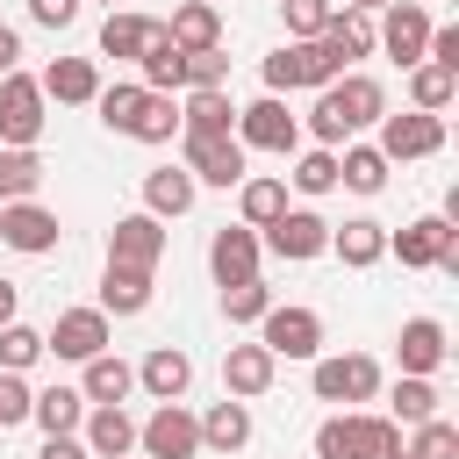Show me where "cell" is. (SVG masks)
<instances>
[{"label":"cell","mask_w":459,"mask_h":459,"mask_svg":"<svg viewBox=\"0 0 459 459\" xmlns=\"http://www.w3.org/2000/svg\"><path fill=\"white\" fill-rule=\"evenodd\" d=\"M387 115V93H380V79L373 72H337L330 86H316V108H308V136L316 143H351L359 129H373Z\"/></svg>","instance_id":"obj_1"},{"label":"cell","mask_w":459,"mask_h":459,"mask_svg":"<svg viewBox=\"0 0 459 459\" xmlns=\"http://www.w3.org/2000/svg\"><path fill=\"white\" fill-rule=\"evenodd\" d=\"M394 452H402V423L387 409H337L316 423L308 459H394Z\"/></svg>","instance_id":"obj_2"},{"label":"cell","mask_w":459,"mask_h":459,"mask_svg":"<svg viewBox=\"0 0 459 459\" xmlns=\"http://www.w3.org/2000/svg\"><path fill=\"white\" fill-rule=\"evenodd\" d=\"M387 258H402L409 273H459V222L452 215H416V222L387 230Z\"/></svg>","instance_id":"obj_3"},{"label":"cell","mask_w":459,"mask_h":459,"mask_svg":"<svg viewBox=\"0 0 459 459\" xmlns=\"http://www.w3.org/2000/svg\"><path fill=\"white\" fill-rule=\"evenodd\" d=\"M344 65L323 50V36H287L273 57H265V93H316V86H330Z\"/></svg>","instance_id":"obj_4"},{"label":"cell","mask_w":459,"mask_h":459,"mask_svg":"<svg viewBox=\"0 0 459 459\" xmlns=\"http://www.w3.org/2000/svg\"><path fill=\"white\" fill-rule=\"evenodd\" d=\"M308 366H316V373H308V387H316V402H337V409H359V402H373V394H380V366H373L366 351H316Z\"/></svg>","instance_id":"obj_5"},{"label":"cell","mask_w":459,"mask_h":459,"mask_svg":"<svg viewBox=\"0 0 459 459\" xmlns=\"http://www.w3.org/2000/svg\"><path fill=\"white\" fill-rule=\"evenodd\" d=\"M237 143L244 151H301V115H287V93H258L251 108H237Z\"/></svg>","instance_id":"obj_6"},{"label":"cell","mask_w":459,"mask_h":459,"mask_svg":"<svg viewBox=\"0 0 459 459\" xmlns=\"http://www.w3.org/2000/svg\"><path fill=\"white\" fill-rule=\"evenodd\" d=\"M43 108H50V100H43V86L14 65V72L0 79V151H29V143L43 136V122H50Z\"/></svg>","instance_id":"obj_7"},{"label":"cell","mask_w":459,"mask_h":459,"mask_svg":"<svg viewBox=\"0 0 459 459\" xmlns=\"http://www.w3.org/2000/svg\"><path fill=\"white\" fill-rule=\"evenodd\" d=\"M258 344H265L273 359H316V351H323V316L301 308V301H273V308L258 316Z\"/></svg>","instance_id":"obj_8"},{"label":"cell","mask_w":459,"mask_h":459,"mask_svg":"<svg viewBox=\"0 0 459 459\" xmlns=\"http://www.w3.org/2000/svg\"><path fill=\"white\" fill-rule=\"evenodd\" d=\"M423 43H430V7H423V0H387V7L373 14V50H387L402 72L423 57Z\"/></svg>","instance_id":"obj_9"},{"label":"cell","mask_w":459,"mask_h":459,"mask_svg":"<svg viewBox=\"0 0 459 459\" xmlns=\"http://www.w3.org/2000/svg\"><path fill=\"white\" fill-rule=\"evenodd\" d=\"M258 244H265L273 258H287V265H308V258L330 251V222H323L316 208H280V215L258 230Z\"/></svg>","instance_id":"obj_10"},{"label":"cell","mask_w":459,"mask_h":459,"mask_svg":"<svg viewBox=\"0 0 459 459\" xmlns=\"http://www.w3.org/2000/svg\"><path fill=\"white\" fill-rule=\"evenodd\" d=\"M437 151H445V115H423V108L380 115V158H387V165H409V158H437Z\"/></svg>","instance_id":"obj_11"},{"label":"cell","mask_w":459,"mask_h":459,"mask_svg":"<svg viewBox=\"0 0 459 459\" xmlns=\"http://www.w3.org/2000/svg\"><path fill=\"white\" fill-rule=\"evenodd\" d=\"M244 143H237V129H215V136H186V151H179V165L194 172V186H237L244 179Z\"/></svg>","instance_id":"obj_12"},{"label":"cell","mask_w":459,"mask_h":459,"mask_svg":"<svg viewBox=\"0 0 459 459\" xmlns=\"http://www.w3.org/2000/svg\"><path fill=\"white\" fill-rule=\"evenodd\" d=\"M136 452H143V459H194V452H201V423L186 416V402H158V409L136 423Z\"/></svg>","instance_id":"obj_13"},{"label":"cell","mask_w":459,"mask_h":459,"mask_svg":"<svg viewBox=\"0 0 459 459\" xmlns=\"http://www.w3.org/2000/svg\"><path fill=\"white\" fill-rule=\"evenodd\" d=\"M93 351H108V308H57V323L43 330V359L86 366Z\"/></svg>","instance_id":"obj_14"},{"label":"cell","mask_w":459,"mask_h":459,"mask_svg":"<svg viewBox=\"0 0 459 459\" xmlns=\"http://www.w3.org/2000/svg\"><path fill=\"white\" fill-rule=\"evenodd\" d=\"M258 258H265V244H258L251 222H222V230L208 237V273H215V287L258 280Z\"/></svg>","instance_id":"obj_15"},{"label":"cell","mask_w":459,"mask_h":459,"mask_svg":"<svg viewBox=\"0 0 459 459\" xmlns=\"http://www.w3.org/2000/svg\"><path fill=\"white\" fill-rule=\"evenodd\" d=\"M57 215L43 208V201H0V244L7 251H22V258H43V251H57Z\"/></svg>","instance_id":"obj_16"},{"label":"cell","mask_w":459,"mask_h":459,"mask_svg":"<svg viewBox=\"0 0 459 459\" xmlns=\"http://www.w3.org/2000/svg\"><path fill=\"white\" fill-rule=\"evenodd\" d=\"M108 258H115V265H143V273H158V258H165V222H158L151 208L115 215V230H108Z\"/></svg>","instance_id":"obj_17"},{"label":"cell","mask_w":459,"mask_h":459,"mask_svg":"<svg viewBox=\"0 0 459 459\" xmlns=\"http://www.w3.org/2000/svg\"><path fill=\"white\" fill-rule=\"evenodd\" d=\"M79 445H86L93 459H129V452H136V416H129L122 402H86Z\"/></svg>","instance_id":"obj_18"},{"label":"cell","mask_w":459,"mask_h":459,"mask_svg":"<svg viewBox=\"0 0 459 459\" xmlns=\"http://www.w3.org/2000/svg\"><path fill=\"white\" fill-rule=\"evenodd\" d=\"M136 86H151V93H186V50L165 36V22L143 36V50H136Z\"/></svg>","instance_id":"obj_19"},{"label":"cell","mask_w":459,"mask_h":459,"mask_svg":"<svg viewBox=\"0 0 459 459\" xmlns=\"http://www.w3.org/2000/svg\"><path fill=\"white\" fill-rule=\"evenodd\" d=\"M273 380H280V359H273L265 344H230V351H222V394L258 402Z\"/></svg>","instance_id":"obj_20"},{"label":"cell","mask_w":459,"mask_h":459,"mask_svg":"<svg viewBox=\"0 0 459 459\" xmlns=\"http://www.w3.org/2000/svg\"><path fill=\"white\" fill-rule=\"evenodd\" d=\"M136 387H143L151 402H186V387H194V359H186L179 344H151L143 366H136Z\"/></svg>","instance_id":"obj_21"},{"label":"cell","mask_w":459,"mask_h":459,"mask_svg":"<svg viewBox=\"0 0 459 459\" xmlns=\"http://www.w3.org/2000/svg\"><path fill=\"white\" fill-rule=\"evenodd\" d=\"M330 258H337V265H351V273L380 265V258H387V222H373V215L330 222Z\"/></svg>","instance_id":"obj_22"},{"label":"cell","mask_w":459,"mask_h":459,"mask_svg":"<svg viewBox=\"0 0 459 459\" xmlns=\"http://www.w3.org/2000/svg\"><path fill=\"white\" fill-rule=\"evenodd\" d=\"M394 359H402V373H430V380H437V366L452 359L445 323H437V316H409L402 337H394Z\"/></svg>","instance_id":"obj_23"},{"label":"cell","mask_w":459,"mask_h":459,"mask_svg":"<svg viewBox=\"0 0 459 459\" xmlns=\"http://www.w3.org/2000/svg\"><path fill=\"white\" fill-rule=\"evenodd\" d=\"M36 86H43V100H57V108H93L100 72H93V57H50Z\"/></svg>","instance_id":"obj_24"},{"label":"cell","mask_w":459,"mask_h":459,"mask_svg":"<svg viewBox=\"0 0 459 459\" xmlns=\"http://www.w3.org/2000/svg\"><path fill=\"white\" fill-rule=\"evenodd\" d=\"M215 129H237L230 86H186L179 93V136H215Z\"/></svg>","instance_id":"obj_25"},{"label":"cell","mask_w":459,"mask_h":459,"mask_svg":"<svg viewBox=\"0 0 459 459\" xmlns=\"http://www.w3.org/2000/svg\"><path fill=\"white\" fill-rule=\"evenodd\" d=\"M201 423V452H244L251 445V402H237V394H222V402H208V416H194Z\"/></svg>","instance_id":"obj_26"},{"label":"cell","mask_w":459,"mask_h":459,"mask_svg":"<svg viewBox=\"0 0 459 459\" xmlns=\"http://www.w3.org/2000/svg\"><path fill=\"white\" fill-rule=\"evenodd\" d=\"M323 50L351 72L359 57H373V14H359V7H330V22H323Z\"/></svg>","instance_id":"obj_27"},{"label":"cell","mask_w":459,"mask_h":459,"mask_svg":"<svg viewBox=\"0 0 459 459\" xmlns=\"http://www.w3.org/2000/svg\"><path fill=\"white\" fill-rule=\"evenodd\" d=\"M194 194H201V186H194V172H186V165H151V172H143V208H151L158 222L186 215V208H194Z\"/></svg>","instance_id":"obj_28"},{"label":"cell","mask_w":459,"mask_h":459,"mask_svg":"<svg viewBox=\"0 0 459 459\" xmlns=\"http://www.w3.org/2000/svg\"><path fill=\"white\" fill-rule=\"evenodd\" d=\"M93 308H108V316H143L151 308V273L143 265H100V301Z\"/></svg>","instance_id":"obj_29"},{"label":"cell","mask_w":459,"mask_h":459,"mask_svg":"<svg viewBox=\"0 0 459 459\" xmlns=\"http://www.w3.org/2000/svg\"><path fill=\"white\" fill-rule=\"evenodd\" d=\"M165 36H172L179 50H215V43H222V7H215V0H179L172 22H165Z\"/></svg>","instance_id":"obj_30"},{"label":"cell","mask_w":459,"mask_h":459,"mask_svg":"<svg viewBox=\"0 0 459 459\" xmlns=\"http://www.w3.org/2000/svg\"><path fill=\"white\" fill-rule=\"evenodd\" d=\"M129 387H136V366L115 359V344L79 366V394H86V402H129Z\"/></svg>","instance_id":"obj_31"},{"label":"cell","mask_w":459,"mask_h":459,"mask_svg":"<svg viewBox=\"0 0 459 459\" xmlns=\"http://www.w3.org/2000/svg\"><path fill=\"white\" fill-rule=\"evenodd\" d=\"M79 416H86V394L79 387H36V402H29V423L43 430V437H65V430H79Z\"/></svg>","instance_id":"obj_32"},{"label":"cell","mask_w":459,"mask_h":459,"mask_svg":"<svg viewBox=\"0 0 459 459\" xmlns=\"http://www.w3.org/2000/svg\"><path fill=\"white\" fill-rule=\"evenodd\" d=\"M337 186H351V194H380V186H387V158H380V143H337Z\"/></svg>","instance_id":"obj_33"},{"label":"cell","mask_w":459,"mask_h":459,"mask_svg":"<svg viewBox=\"0 0 459 459\" xmlns=\"http://www.w3.org/2000/svg\"><path fill=\"white\" fill-rule=\"evenodd\" d=\"M437 402H445V394H437V380H430V373H402V380L387 387V416H394L402 430H409V423H423V416H437Z\"/></svg>","instance_id":"obj_34"},{"label":"cell","mask_w":459,"mask_h":459,"mask_svg":"<svg viewBox=\"0 0 459 459\" xmlns=\"http://www.w3.org/2000/svg\"><path fill=\"white\" fill-rule=\"evenodd\" d=\"M151 29H158L151 14H136V7H108V22H100V57H129V65H136V50H143Z\"/></svg>","instance_id":"obj_35"},{"label":"cell","mask_w":459,"mask_h":459,"mask_svg":"<svg viewBox=\"0 0 459 459\" xmlns=\"http://www.w3.org/2000/svg\"><path fill=\"white\" fill-rule=\"evenodd\" d=\"M452 93H459V72H445V65H430V57H416V65H409V108L445 115V108H452Z\"/></svg>","instance_id":"obj_36"},{"label":"cell","mask_w":459,"mask_h":459,"mask_svg":"<svg viewBox=\"0 0 459 459\" xmlns=\"http://www.w3.org/2000/svg\"><path fill=\"white\" fill-rule=\"evenodd\" d=\"M287 186H294V194H308V201L337 194V151H330V143H308V151H294V172H287Z\"/></svg>","instance_id":"obj_37"},{"label":"cell","mask_w":459,"mask_h":459,"mask_svg":"<svg viewBox=\"0 0 459 459\" xmlns=\"http://www.w3.org/2000/svg\"><path fill=\"white\" fill-rule=\"evenodd\" d=\"M237 208H244L251 230H265V222L287 208V179H273V172H244V179H237Z\"/></svg>","instance_id":"obj_38"},{"label":"cell","mask_w":459,"mask_h":459,"mask_svg":"<svg viewBox=\"0 0 459 459\" xmlns=\"http://www.w3.org/2000/svg\"><path fill=\"white\" fill-rule=\"evenodd\" d=\"M129 136H136V143H172V136H179V93H151V86H143V108H136Z\"/></svg>","instance_id":"obj_39"},{"label":"cell","mask_w":459,"mask_h":459,"mask_svg":"<svg viewBox=\"0 0 459 459\" xmlns=\"http://www.w3.org/2000/svg\"><path fill=\"white\" fill-rule=\"evenodd\" d=\"M36 186H43L36 143H29V151H0V201H36Z\"/></svg>","instance_id":"obj_40"},{"label":"cell","mask_w":459,"mask_h":459,"mask_svg":"<svg viewBox=\"0 0 459 459\" xmlns=\"http://www.w3.org/2000/svg\"><path fill=\"white\" fill-rule=\"evenodd\" d=\"M93 108H100V129L129 136L136 108H143V86H136V79H115V86H100V93H93Z\"/></svg>","instance_id":"obj_41"},{"label":"cell","mask_w":459,"mask_h":459,"mask_svg":"<svg viewBox=\"0 0 459 459\" xmlns=\"http://www.w3.org/2000/svg\"><path fill=\"white\" fill-rule=\"evenodd\" d=\"M409 459H459V423H445V416H423V423H409V445H402Z\"/></svg>","instance_id":"obj_42"},{"label":"cell","mask_w":459,"mask_h":459,"mask_svg":"<svg viewBox=\"0 0 459 459\" xmlns=\"http://www.w3.org/2000/svg\"><path fill=\"white\" fill-rule=\"evenodd\" d=\"M36 359H43V330H29L22 316L0 323V373H29Z\"/></svg>","instance_id":"obj_43"},{"label":"cell","mask_w":459,"mask_h":459,"mask_svg":"<svg viewBox=\"0 0 459 459\" xmlns=\"http://www.w3.org/2000/svg\"><path fill=\"white\" fill-rule=\"evenodd\" d=\"M273 308V287L265 280H237V287H222V323H258Z\"/></svg>","instance_id":"obj_44"},{"label":"cell","mask_w":459,"mask_h":459,"mask_svg":"<svg viewBox=\"0 0 459 459\" xmlns=\"http://www.w3.org/2000/svg\"><path fill=\"white\" fill-rule=\"evenodd\" d=\"M330 7L337 0H280V22H287V36H323Z\"/></svg>","instance_id":"obj_45"},{"label":"cell","mask_w":459,"mask_h":459,"mask_svg":"<svg viewBox=\"0 0 459 459\" xmlns=\"http://www.w3.org/2000/svg\"><path fill=\"white\" fill-rule=\"evenodd\" d=\"M186 86H230V50H186Z\"/></svg>","instance_id":"obj_46"},{"label":"cell","mask_w":459,"mask_h":459,"mask_svg":"<svg viewBox=\"0 0 459 459\" xmlns=\"http://www.w3.org/2000/svg\"><path fill=\"white\" fill-rule=\"evenodd\" d=\"M29 402H36V387H29L22 373H0V430L29 423Z\"/></svg>","instance_id":"obj_47"},{"label":"cell","mask_w":459,"mask_h":459,"mask_svg":"<svg viewBox=\"0 0 459 459\" xmlns=\"http://www.w3.org/2000/svg\"><path fill=\"white\" fill-rule=\"evenodd\" d=\"M29 22L36 29H72L79 22V0H29Z\"/></svg>","instance_id":"obj_48"},{"label":"cell","mask_w":459,"mask_h":459,"mask_svg":"<svg viewBox=\"0 0 459 459\" xmlns=\"http://www.w3.org/2000/svg\"><path fill=\"white\" fill-rule=\"evenodd\" d=\"M36 459H93L86 445H79V430H65V437H43V452Z\"/></svg>","instance_id":"obj_49"},{"label":"cell","mask_w":459,"mask_h":459,"mask_svg":"<svg viewBox=\"0 0 459 459\" xmlns=\"http://www.w3.org/2000/svg\"><path fill=\"white\" fill-rule=\"evenodd\" d=\"M14 65H22V29H7V22H0V79H7Z\"/></svg>","instance_id":"obj_50"},{"label":"cell","mask_w":459,"mask_h":459,"mask_svg":"<svg viewBox=\"0 0 459 459\" xmlns=\"http://www.w3.org/2000/svg\"><path fill=\"white\" fill-rule=\"evenodd\" d=\"M14 308H22V287H14V280H0V323H14Z\"/></svg>","instance_id":"obj_51"},{"label":"cell","mask_w":459,"mask_h":459,"mask_svg":"<svg viewBox=\"0 0 459 459\" xmlns=\"http://www.w3.org/2000/svg\"><path fill=\"white\" fill-rule=\"evenodd\" d=\"M344 7H359V14H380V7H387V0H344Z\"/></svg>","instance_id":"obj_52"},{"label":"cell","mask_w":459,"mask_h":459,"mask_svg":"<svg viewBox=\"0 0 459 459\" xmlns=\"http://www.w3.org/2000/svg\"><path fill=\"white\" fill-rule=\"evenodd\" d=\"M100 7H122V0H100Z\"/></svg>","instance_id":"obj_53"},{"label":"cell","mask_w":459,"mask_h":459,"mask_svg":"<svg viewBox=\"0 0 459 459\" xmlns=\"http://www.w3.org/2000/svg\"><path fill=\"white\" fill-rule=\"evenodd\" d=\"M394 459H409V452H394Z\"/></svg>","instance_id":"obj_54"},{"label":"cell","mask_w":459,"mask_h":459,"mask_svg":"<svg viewBox=\"0 0 459 459\" xmlns=\"http://www.w3.org/2000/svg\"><path fill=\"white\" fill-rule=\"evenodd\" d=\"M129 459H143V452H129Z\"/></svg>","instance_id":"obj_55"}]
</instances>
